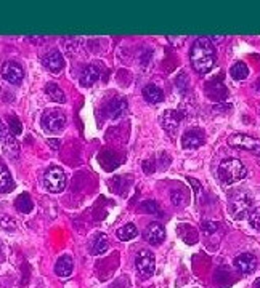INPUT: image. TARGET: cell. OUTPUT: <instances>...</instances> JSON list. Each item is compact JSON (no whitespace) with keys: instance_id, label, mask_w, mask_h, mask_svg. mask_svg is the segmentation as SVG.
Instances as JSON below:
<instances>
[{"instance_id":"52a82bcc","label":"cell","mask_w":260,"mask_h":288,"mask_svg":"<svg viewBox=\"0 0 260 288\" xmlns=\"http://www.w3.org/2000/svg\"><path fill=\"white\" fill-rule=\"evenodd\" d=\"M228 146L235 148V149L257 152V151H260V139L244 135V133H235V135H231L228 138Z\"/></svg>"},{"instance_id":"f1b7e54d","label":"cell","mask_w":260,"mask_h":288,"mask_svg":"<svg viewBox=\"0 0 260 288\" xmlns=\"http://www.w3.org/2000/svg\"><path fill=\"white\" fill-rule=\"evenodd\" d=\"M156 167H158V165L154 163V159H148V160L143 162V171L148 173V175L154 173V171H156Z\"/></svg>"},{"instance_id":"7a4b0ae2","label":"cell","mask_w":260,"mask_h":288,"mask_svg":"<svg viewBox=\"0 0 260 288\" xmlns=\"http://www.w3.org/2000/svg\"><path fill=\"white\" fill-rule=\"evenodd\" d=\"M219 178L223 184H235L243 181L247 176V168L244 163L238 159H225L219 165Z\"/></svg>"},{"instance_id":"277c9868","label":"cell","mask_w":260,"mask_h":288,"mask_svg":"<svg viewBox=\"0 0 260 288\" xmlns=\"http://www.w3.org/2000/svg\"><path fill=\"white\" fill-rule=\"evenodd\" d=\"M42 184L48 192H61L66 186V173L60 167H50L45 173H43Z\"/></svg>"},{"instance_id":"4316f807","label":"cell","mask_w":260,"mask_h":288,"mask_svg":"<svg viewBox=\"0 0 260 288\" xmlns=\"http://www.w3.org/2000/svg\"><path fill=\"white\" fill-rule=\"evenodd\" d=\"M0 227L2 229H7V231H15L18 226H16V221L12 218V216H2L0 218Z\"/></svg>"},{"instance_id":"1f68e13d","label":"cell","mask_w":260,"mask_h":288,"mask_svg":"<svg viewBox=\"0 0 260 288\" xmlns=\"http://www.w3.org/2000/svg\"><path fill=\"white\" fill-rule=\"evenodd\" d=\"M254 288H260V277H258V279L254 282Z\"/></svg>"},{"instance_id":"4fadbf2b","label":"cell","mask_w":260,"mask_h":288,"mask_svg":"<svg viewBox=\"0 0 260 288\" xmlns=\"http://www.w3.org/2000/svg\"><path fill=\"white\" fill-rule=\"evenodd\" d=\"M162 128H164L169 135H173L177 130H178V125H180V116L177 114V110H164V114L161 116L159 119Z\"/></svg>"},{"instance_id":"7402d4cb","label":"cell","mask_w":260,"mask_h":288,"mask_svg":"<svg viewBox=\"0 0 260 288\" xmlns=\"http://www.w3.org/2000/svg\"><path fill=\"white\" fill-rule=\"evenodd\" d=\"M12 187H13V180L12 176H10V171L5 165L0 163V191L8 192L12 191Z\"/></svg>"},{"instance_id":"ac0fdd59","label":"cell","mask_w":260,"mask_h":288,"mask_svg":"<svg viewBox=\"0 0 260 288\" xmlns=\"http://www.w3.org/2000/svg\"><path fill=\"white\" fill-rule=\"evenodd\" d=\"M127 112V103L122 98H116L108 104V116L111 119H119Z\"/></svg>"},{"instance_id":"9a60e30c","label":"cell","mask_w":260,"mask_h":288,"mask_svg":"<svg viewBox=\"0 0 260 288\" xmlns=\"http://www.w3.org/2000/svg\"><path fill=\"white\" fill-rule=\"evenodd\" d=\"M74 269V261L71 258V254H63V256L58 258L57 264H55V274L61 279H66L72 274Z\"/></svg>"},{"instance_id":"484cf974","label":"cell","mask_w":260,"mask_h":288,"mask_svg":"<svg viewBox=\"0 0 260 288\" xmlns=\"http://www.w3.org/2000/svg\"><path fill=\"white\" fill-rule=\"evenodd\" d=\"M7 120H8V128H10V131H12L15 136L19 135L21 130H23V127H21V122H19L16 117H13V116H10Z\"/></svg>"},{"instance_id":"e0dca14e","label":"cell","mask_w":260,"mask_h":288,"mask_svg":"<svg viewBox=\"0 0 260 288\" xmlns=\"http://www.w3.org/2000/svg\"><path fill=\"white\" fill-rule=\"evenodd\" d=\"M110 248V239L106 234H96L90 242V251L92 254H103Z\"/></svg>"},{"instance_id":"8992f818","label":"cell","mask_w":260,"mask_h":288,"mask_svg":"<svg viewBox=\"0 0 260 288\" xmlns=\"http://www.w3.org/2000/svg\"><path fill=\"white\" fill-rule=\"evenodd\" d=\"M135 266H137V271L140 275L143 277H151L156 271V260H154V254L151 253L149 250H142L137 253L135 256Z\"/></svg>"},{"instance_id":"ffe728a7","label":"cell","mask_w":260,"mask_h":288,"mask_svg":"<svg viewBox=\"0 0 260 288\" xmlns=\"http://www.w3.org/2000/svg\"><path fill=\"white\" fill-rule=\"evenodd\" d=\"M45 93H47V96L51 99V101L60 103V104L66 103V96H64L63 90H61V88H60L57 83H53V82L47 83V87H45Z\"/></svg>"},{"instance_id":"f546056e","label":"cell","mask_w":260,"mask_h":288,"mask_svg":"<svg viewBox=\"0 0 260 288\" xmlns=\"http://www.w3.org/2000/svg\"><path fill=\"white\" fill-rule=\"evenodd\" d=\"M201 229H202V232H205V234H212V232L217 231V224L212 223V221H204Z\"/></svg>"},{"instance_id":"d6a6232c","label":"cell","mask_w":260,"mask_h":288,"mask_svg":"<svg viewBox=\"0 0 260 288\" xmlns=\"http://www.w3.org/2000/svg\"><path fill=\"white\" fill-rule=\"evenodd\" d=\"M255 88H257V92H260V77H258L257 82H255Z\"/></svg>"},{"instance_id":"603a6c76","label":"cell","mask_w":260,"mask_h":288,"mask_svg":"<svg viewBox=\"0 0 260 288\" xmlns=\"http://www.w3.org/2000/svg\"><path fill=\"white\" fill-rule=\"evenodd\" d=\"M230 74H231V77H233L235 80H244L246 77L249 75V68H247V66H246L244 63L238 61L236 64L231 66Z\"/></svg>"},{"instance_id":"9c48e42d","label":"cell","mask_w":260,"mask_h":288,"mask_svg":"<svg viewBox=\"0 0 260 288\" xmlns=\"http://www.w3.org/2000/svg\"><path fill=\"white\" fill-rule=\"evenodd\" d=\"M205 142V133L201 128H191L181 136L183 149H198Z\"/></svg>"},{"instance_id":"8fae6325","label":"cell","mask_w":260,"mask_h":288,"mask_svg":"<svg viewBox=\"0 0 260 288\" xmlns=\"http://www.w3.org/2000/svg\"><path fill=\"white\" fill-rule=\"evenodd\" d=\"M233 264L241 274L247 275V274H252L257 269V258L251 253H243V254H240V256L235 258Z\"/></svg>"},{"instance_id":"7c38bea8","label":"cell","mask_w":260,"mask_h":288,"mask_svg":"<svg viewBox=\"0 0 260 288\" xmlns=\"http://www.w3.org/2000/svg\"><path fill=\"white\" fill-rule=\"evenodd\" d=\"M145 239L149 245H161L166 239V229L161 223H151L146 229H145Z\"/></svg>"},{"instance_id":"d6986e66","label":"cell","mask_w":260,"mask_h":288,"mask_svg":"<svg viewBox=\"0 0 260 288\" xmlns=\"http://www.w3.org/2000/svg\"><path fill=\"white\" fill-rule=\"evenodd\" d=\"M143 98L149 104H158L161 101H164V93L156 85H146L143 88Z\"/></svg>"},{"instance_id":"2e32d148","label":"cell","mask_w":260,"mask_h":288,"mask_svg":"<svg viewBox=\"0 0 260 288\" xmlns=\"http://www.w3.org/2000/svg\"><path fill=\"white\" fill-rule=\"evenodd\" d=\"M100 79V68L98 66H87V68L82 71L81 75V85L82 87H92L96 80Z\"/></svg>"},{"instance_id":"3957f363","label":"cell","mask_w":260,"mask_h":288,"mask_svg":"<svg viewBox=\"0 0 260 288\" xmlns=\"http://www.w3.org/2000/svg\"><path fill=\"white\" fill-rule=\"evenodd\" d=\"M252 197L246 194V192H240L236 197H233L230 204H228V212L231 215L233 219H238V221H241L244 218H247V215H251L249 212H251V208H252Z\"/></svg>"},{"instance_id":"ba28073f","label":"cell","mask_w":260,"mask_h":288,"mask_svg":"<svg viewBox=\"0 0 260 288\" xmlns=\"http://www.w3.org/2000/svg\"><path fill=\"white\" fill-rule=\"evenodd\" d=\"M0 141H2V146H4V151L7 152V156L16 157L19 154V144L2 119H0Z\"/></svg>"},{"instance_id":"4dcf8cb0","label":"cell","mask_w":260,"mask_h":288,"mask_svg":"<svg viewBox=\"0 0 260 288\" xmlns=\"http://www.w3.org/2000/svg\"><path fill=\"white\" fill-rule=\"evenodd\" d=\"M143 208H145V210H148V212H151V213H158V210H159L153 200H148V202H145V204H143Z\"/></svg>"},{"instance_id":"83f0119b","label":"cell","mask_w":260,"mask_h":288,"mask_svg":"<svg viewBox=\"0 0 260 288\" xmlns=\"http://www.w3.org/2000/svg\"><path fill=\"white\" fill-rule=\"evenodd\" d=\"M249 224L260 232V207L255 208L254 212H251V215H249Z\"/></svg>"},{"instance_id":"44dd1931","label":"cell","mask_w":260,"mask_h":288,"mask_svg":"<svg viewBox=\"0 0 260 288\" xmlns=\"http://www.w3.org/2000/svg\"><path fill=\"white\" fill-rule=\"evenodd\" d=\"M116 236H117L119 240L127 242V240H132V239H135L138 236V229H137V226L134 223H128V224L122 226L121 229H117Z\"/></svg>"},{"instance_id":"5b68a950","label":"cell","mask_w":260,"mask_h":288,"mask_svg":"<svg viewBox=\"0 0 260 288\" xmlns=\"http://www.w3.org/2000/svg\"><path fill=\"white\" fill-rule=\"evenodd\" d=\"M42 127L50 133H60L66 127V116L58 109H47L42 114Z\"/></svg>"},{"instance_id":"836d02e7","label":"cell","mask_w":260,"mask_h":288,"mask_svg":"<svg viewBox=\"0 0 260 288\" xmlns=\"http://www.w3.org/2000/svg\"><path fill=\"white\" fill-rule=\"evenodd\" d=\"M257 160H258V165H260V152H258V157H257Z\"/></svg>"},{"instance_id":"30bf717a","label":"cell","mask_w":260,"mask_h":288,"mask_svg":"<svg viewBox=\"0 0 260 288\" xmlns=\"http://www.w3.org/2000/svg\"><path fill=\"white\" fill-rule=\"evenodd\" d=\"M2 77L7 82L16 85V83H19L21 80H23L24 71H23V68H21V64H18L15 61H7L2 66Z\"/></svg>"},{"instance_id":"6da1fadb","label":"cell","mask_w":260,"mask_h":288,"mask_svg":"<svg viewBox=\"0 0 260 288\" xmlns=\"http://www.w3.org/2000/svg\"><path fill=\"white\" fill-rule=\"evenodd\" d=\"M215 60H217L215 48L209 37H199L194 40L190 51V61L194 71L201 75L207 74L214 68Z\"/></svg>"},{"instance_id":"d4e9b609","label":"cell","mask_w":260,"mask_h":288,"mask_svg":"<svg viewBox=\"0 0 260 288\" xmlns=\"http://www.w3.org/2000/svg\"><path fill=\"white\" fill-rule=\"evenodd\" d=\"M170 200L175 207L187 205V194L183 191H180V189H175V191H172V194H170Z\"/></svg>"},{"instance_id":"cb8c5ba5","label":"cell","mask_w":260,"mask_h":288,"mask_svg":"<svg viewBox=\"0 0 260 288\" xmlns=\"http://www.w3.org/2000/svg\"><path fill=\"white\" fill-rule=\"evenodd\" d=\"M15 207L19 210L21 213H29L31 210H32V200H31V197H29L28 194H21V195L16 198Z\"/></svg>"},{"instance_id":"5bb4252c","label":"cell","mask_w":260,"mask_h":288,"mask_svg":"<svg viewBox=\"0 0 260 288\" xmlns=\"http://www.w3.org/2000/svg\"><path fill=\"white\" fill-rule=\"evenodd\" d=\"M43 66H45V68L53 74L61 72L63 68H64V60L61 56V53L53 50L48 54H45V56H43Z\"/></svg>"}]
</instances>
